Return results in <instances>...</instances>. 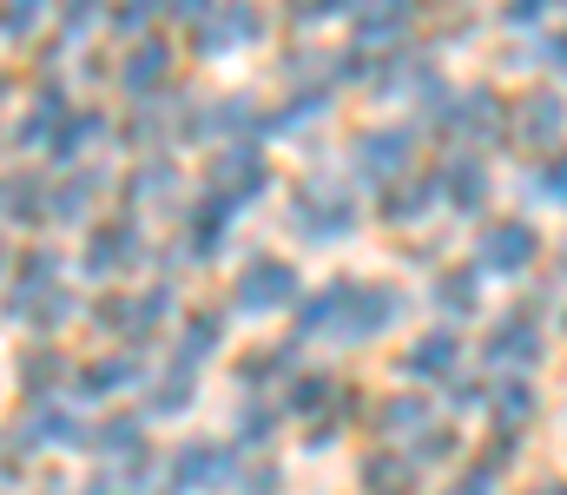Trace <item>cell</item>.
<instances>
[{"instance_id":"15","label":"cell","mask_w":567,"mask_h":495,"mask_svg":"<svg viewBox=\"0 0 567 495\" xmlns=\"http://www.w3.org/2000/svg\"><path fill=\"white\" fill-rule=\"evenodd\" d=\"M231 225H238V205H225L218 192H205V198L185 212V231H178L185 258H218V251L231 245Z\"/></svg>"},{"instance_id":"2","label":"cell","mask_w":567,"mask_h":495,"mask_svg":"<svg viewBox=\"0 0 567 495\" xmlns=\"http://www.w3.org/2000/svg\"><path fill=\"white\" fill-rule=\"evenodd\" d=\"M284 225H290L303 245H343V238H357L363 205H357V192L337 185V178H303V185H290V198H284Z\"/></svg>"},{"instance_id":"10","label":"cell","mask_w":567,"mask_h":495,"mask_svg":"<svg viewBox=\"0 0 567 495\" xmlns=\"http://www.w3.org/2000/svg\"><path fill=\"white\" fill-rule=\"evenodd\" d=\"M488 363L495 370H515V377H528L542 357H548V324L535 318V311H508V318H495V330H488Z\"/></svg>"},{"instance_id":"34","label":"cell","mask_w":567,"mask_h":495,"mask_svg":"<svg viewBox=\"0 0 567 495\" xmlns=\"http://www.w3.org/2000/svg\"><path fill=\"white\" fill-rule=\"evenodd\" d=\"M172 172H178V165L165 159V153H152V159L133 172V185H126V192H133L140 205H158V198H172Z\"/></svg>"},{"instance_id":"39","label":"cell","mask_w":567,"mask_h":495,"mask_svg":"<svg viewBox=\"0 0 567 495\" xmlns=\"http://www.w3.org/2000/svg\"><path fill=\"white\" fill-rule=\"evenodd\" d=\"M152 13H158V0H120V7H113V27L140 40L145 27H152Z\"/></svg>"},{"instance_id":"5","label":"cell","mask_w":567,"mask_h":495,"mask_svg":"<svg viewBox=\"0 0 567 495\" xmlns=\"http://www.w3.org/2000/svg\"><path fill=\"white\" fill-rule=\"evenodd\" d=\"M172 318V285H113L100 305H93V324L106 330V337H120V343H145L152 330Z\"/></svg>"},{"instance_id":"31","label":"cell","mask_w":567,"mask_h":495,"mask_svg":"<svg viewBox=\"0 0 567 495\" xmlns=\"http://www.w3.org/2000/svg\"><path fill=\"white\" fill-rule=\"evenodd\" d=\"M100 133H106V120H100L93 106H73V113H66V126L53 133V146H47V153H53V159H80Z\"/></svg>"},{"instance_id":"19","label":"cell","mask_w":567,"mask_h":495,"mask_svg":"<svg viewBox=\"0 0 567 495\" xmlns=\"http://www.w3.org/2000/svg\"><path fill=\"white\" fill-rule=\"evenodd\" d=\"M435 192H442V205H449V212H462V218H468V212H482V205H488L495 178H488V165L475 159V153H455V159L435 172Z\"/></svg>"},{"instance_id":"7","label":"cell","mask_w":567,"mask_h":495,"mask_svg":"<svg viewBox=\"0 0 567 495\" xmlns=\"http://www.w3.org/2000/svg\"><path fill=\"white\" fill-rule=\"evenodd\" d=\"M535 258H542V231L528 218H495L475 238V271L482 278H528Z\"/></svg>"},{"instance_id":"4","label":"cell","mask_w":567,"mask_h":495,"mask_svg":"<svg viewBox=\"0 0 567 495\" xmlns=\"http://www.w3.org/2000/svg\"><path fill=\"white\" fill-rule=\"evenodd\" d=\"M297 298H303V278H297V265L278 258V251L245 258L238 278H231V311H238V318H278Z\"/></svg>"},{"instance_id":"28","label":"cell","mask_w":567,"mask_h":495,"mask_svg":"<svg viewBox=\"0 0 567 495\" xmlns=\"http://www.w3.org/2000/svg\"><path fill=\"white\" fill-rule=\"evenodd\" d=\"M435 311L442 318H475L482 311V271L475 265H449V271H435Z\"/></svg>"},{"instance_id":"20","label":"cell","mask_w":567,"mask_h":495,"mask_svg":"<svg viewBox=\"0 0 567 495\" xmlns=\"http://www.w3.org/2000/svg\"><path fill=\"white\" fill-rule=\"evenodd\" d=\"M442 205V192H435V178H423V172H403V178H390L383 185V225H396V231H410V225H423L429 212Z\"/></svg>"},{"instance_id":"17","label":"cell","mask_w":567,"mask_h":495,"mask_svg":"<svg viewBox=\"0 0 567 495\" xmlns=\"http://www.w3.org/2000/svg\"><path fill=\"white\" fill-rule=\"evenodd\" d=\"M370 423H377V443L410 450L429 423H435V403H429L423 390H396V396H383V403H377V416H370Z\"/></svg>"},{"instance_id":"23","label":"cell","mask_w":567,"mask_h":495,"mask_svg":"<svg viewBox=\"0 0 567 495\" xmlns=\"http://www.w3.org/2000/svg\"><path fill=\"white\" fill-rule=\"evenodd\" d=\"M225 330H231V311H225V305H198V311H185V324H178V357L205 370V363L225 350Z\"/></svg>"},{"instance_id":"14","label":"cell","mask_w":567,"mask_h":495,"mask_svg":"<svg viewBox=\"0 0 567 495\" xmlns=\"http://www.w3.org/2000/svg\"><path fill=\"white\" fill-rule=\"evenodd\" d=\"M100 192H106V172H93V165H80L66 178H47V218L53 225H93Z\"/></svg>"},{"instance_id":"40","label":"cell","mask_w":567,"mask_h":495,"mask_svg":"<svg viewBox=\"0 0 567 495\" xmlns=\"http://www.w3.org/2000/svg\"><path fill=\"white\" fill-rule=\"evenodd\" d=\"M290 13H297L303 27H317V20H337V13H357V0H290Z\"/></svg>"},{"instance_id":"44","label":"cell","mask_w":567,"mask_h":495,"mask_svg":"<svg viewBox=\"0 0 567 495\" xmlns=\"http://www.w3.org/2000/svg\"><path fill=\"white\" fill-rule=\"evenodd\" d=\"M528 495H567V483H561V476H548V483H535Z\"/></svg>"},{"instance_id":"25","label":"cell","mask_w":567,"mask_h":495,"mask_svg":"<svg viewBox=\"0 0 567 495\" xmlns=\"http://www.w3.org/2000/svg\"><path fill=\"white\" fill-rule=\"evenodd\" d=\"M290 363H297V350H290V343H258V350H245V357H238V390H245V396L284 390V383L297 377Z\"/></svg>"},{"instance_id":"36","label":"cell","mask_w":567,"mask_h":495,"mask_svg":"<svg viewBox=\"0 0 567 495\" xmlns=\"http://www.w3.org/2000/svg\"><path fill=\"white\" fill-rule=\"evenodd\" d=\"M535 198H548V205H567V153L555 146L548 159L535 165Z\"/></svg>"},{"instance_id":"30","label":"cell","mask_w":567,"mask_h":495,"mask_svg":"<svg viewBox=\"0 0 567 495\" xmlns=\"http://www.w3.org/2000/svg\"><path fill=\"white\" fill-rule=\"evenodd\" d=\"M278 430H284V403H271V396H245L231 410V443L238 450H265Z\"/></svg>"},{"instance_id":"18","label":"cell","mask_w":567,"mask_h":495,"mask_svg":"<svg viewBox=\"0 0 567 495\" xmlns=\"http://www.w3.org/2000/svg\"><path fill=\"white\" fill-rule=\"evenodd\" d=\"M165 80H172V47L158 33H140L126 47V60H120V86L133 100H152V93H165Z\"/></svg>"},{"instance_id":"41","label":"cell","mask_w":567,"mask_h":495,"mask_svg":"<svg viewBox=\"0 0 567 495\" xmlns=\"http://www.w3.org/2000/svg\"><path fill=\"white\" fill-rule=\"evenodd\" d=\"M93 13H100V0H60V27H66V33H86Z\"/></svg>"},{"instance_id":"45","label":"cell","mask_w":567,"mask_h":495,"mask_svg":"<svg viewBox=\"0 0 567 495\" xmlns=\"http://www.w3.org/2000/svg\"><path fill=\"white\" fill-rule=\"evenodd\" d=\"M561 271H567V258H561Z\"/></svg>"},{"instance_id":"26","label":"cell","mask_w":567,"mask_h":495,"mask_svg":"<svg viewBox=\"0 0 567 495\" xmlns=\"http://www.w3.org/2000/svg\"><path fill=\"white\" fill-rule=\"evenodd\" d=\"M0 225H20V231L47 225V178L7 172V178H0Z\"/></svg>"},{"instance_id":"24","label":"cell","mask_w":567,"mask_h":495,"mask_svg":"<svg viewBox=\"0 0 567 495\" xmlns=\"http://www.w3.org/2000/svg\"><path fill=\"white\" fill-rule=\"evenodd\" d=\"M192 403H198V363L172 357L158 377H145V410H152V416H178V410H192Z\"/></svg>"},{"instance_id":"13","label":"cell","mask_w":567,"mask_h":495,"mask_svg":"<svg viewBox=\"0 0 567 495\" xmlns=\"http://www.w3.org/2000/svg\"><path fill=\"white\" fill-rule=\"evenodd\" d=\"M73 390H80V396H93V403H106V396L145 390V370H140V357H133V350H106V357L73 363Z\"/></svg>"},{"instance_id":"9","label":"cell","mask_w":567,"mask_h":495,"mask_svg":"<svg viewBox=\"0 0 567 495\" xmlns=\"http://www.w3.org/2000/svg\"><path fill=\"white\" fill-rule=\"evenodd\" d=\"M205 192H218L225 205H238V212H245L251 198H265V192H271V159H265L258 146H245V140H238V146H218L212 165H205Z\"/></svg>"},{"instance_id":"38","label":"cell","mask_w":567,"mask_h":495,"mask_svg":"<svg viewBox=\"0 0 567 495\" xmlns=\"http://www.w3.org/2000/svg\"><path fill=\"white\" fill-rule=\"evenodd\" d=\"M284 489V470L278 463H245V470H238V489L231 495H278Z\"/></svg>"},{"instance_id":"3","label":"cell","mask_w":567,"mask_h":495,"mask_svg":"<svg viewBox=\"0 0 567 495\" xmlns=\"http://www.w3.org/2000/svg\"><path fill=\"white\" fill-rule=\"evenodd\" d=\"M238 470H245L238 443H225V436H192V443L172 450L165 489L172 495H231L238 489Z\"/></svg>"},{"instance_id":"11","label":"cell","mask_w":567,"mask_h":495,"mask_svg":"<svg viewBox=\"0 0 567 495\" xmlns=\"http://www.w3.org/2000/svg\"><path fill=\"white\" fill-rule=\"evenodd\" d=\"M508 133L522 140V146H561V133H567V106H561V93H548V86H528L515 106H508Z\"/></svg>"},{"instance_id":"27","label":"cell","mask_w":567,"mask_h":495,"mask_svg":"<svg viewBox=\"0 0 567 495\" xmlns=\"http://www.w3.org/2000/svg\"><path fill=\"white\" fill-rule=\"evenodd\" d=\"M416 463L403 456V450H390V443H377L370 456H363V495H416Z\"/></svg>"},{"instance_id":"35","label":"cell","mask_w":567,"mask_h":495,"mask_svg":"<svg viewBox=\"0 0 567 495\" xmlns=\"http://www.w3.org/2000/svg\"><path fill=\"white\" fill-rule=\"evenodd\" d=\"M442 495H502V470L495 463H462Z\"/></svg>"},{"instance_id":"21","label":"cell","mask_w":567,"mask_h":495,"mask_svg":"<svg viewBox=\"0 0 567 495\" xmlns=\"http://www.w3.org/2000/svg\"><path fill=\"white\" fill-rule=\"evenodd\" d=\"M423 20V0H357V40L363 47H396L410 27Z\"/></svg>"},{"instance_id":"33","label":"cell","mask_w":567,"mask_h":495,"mask_svg":"<svg viewBox=\"0 0 567 495\" xmlns=\"http://www.w3.org/2000/svg\"><path fill=\"white\" fill-rule=\"evenodd\" d=\"M53 0H0V40H33Z\"/></svg>"},{"instance_id":"6","label":"cell","mask_w":567,"mask_h":495,"mask_svg":"<svg viewBox=\"0 0 567 495\" xmlns=\"http://www.w3.org/2000/svg\"><path fill=\"white\" fill-rule=\"evenodd\" d=\"M145 258V231L140 218H93L86 245H80V271L93 285H126V271Z\"/></svg>"},{"instance_id":"42","label":"cell","mask_w":567,"mask_h":495,"mask_svg":"<svg viewBox=\"0 0 567 495\" xmlns=\"http://www.w3.org/2000/svg\"><path fill=\"white\" fill-rule=\"evenodd\" d=\"M542 60H548V66H555V73L567 80V27H555V33H548V47H542Z\"/></svg>"},{"instance_id":"43","label":"cell","mask_w":567,"mask_h":495,"mask_svg":"<svg viewBox=\"0 0 567 495\" xmlns=\"http://www.w3.org/2000/svg\"><path fill=\"white\" fill-rule=\"evenodd\" d=\"M172 7V20H185V27H198L205 13H212V0H165Z\"/></svg>"},{"instance_id":"1","label":"cell","mask_w":567,"mask_h":495,"mask_svg":"<svg viewBox=\"0 0 567 495\" xmlns=\"http://www.w3.org/2000/svg\"><path fill=\"white\" fill-rule=\"evenodd\" d=\"M410 318V298L377 278H337L310 298H297V337L310 343H377Z\"/></svg>"},{"instance_id":"8","label":"cell","mask_w":567,"mask_h":495,"mask_svg":"<svg viewBox=\"0 0 567 495\" xmlns=\"http://www.w3.org/2000/svg\"><path fill=\"white\" fill-rule=\"evenodd\" d=\"M350 172L363 185H390V178L416 172V126H363L350 140Z\"/></svg>"},{"instance_id":"22","label":"cell","mask_w":567,"mask_h":495,"mask_svg":"<svg viewBox=\"0 0 567 495\" xmlns=\"http://www.w3.org/2000/svg\"><path fill=\"white\" fill-rule=\"evenodd\" d=\"M535 410H542L535 383L515 377V370H495V383H488V423H495V430H528Z\"/></svg>"},{"instance_id":"12","label":"cell","mask_w":567,"mask_h":495,"mask_svg":"<svg viewBox=\"0 0 567 495\" xmlns=\"http://www.w3.org/2000/svg\"><path fill=\"white\" fill-rule=\"evenodd\" d=\"M455 370H462V337L449 324H435V330H423V337H410L403 343V377L410 383H455Z\"/></svg>"},{"instance_id":"16","label":"cell","mask_w":567,"mask_h":495,"mask_svg":"<svg viewBox=\"0 0 567 495\" xmlns=\"http://www.w3.org/2000/svg\"><path fill=\"white\" fill-rule=\"evenodd\" d=\"M13 383H20L27 403H47L60 383H73V363H66V350H60L53 337H33V343L20 350V363H13Z\"/></svg>"},{"instance_id":"37","label":"cell","mask_w":567,"mask_h":495,"mask_svg":"<svg viewBox=\"0 0 567 495\" xmlns=\"http://www.w3.org/2000/svg\"><path fill=\"white\" fill-rule=\"evenodd\" d=\"M561 7L567 0H502V20H508V27H548Z\"/></svg>"},{"instance_id":"29","label":"cell","mask_w":567,"mask_h":495,"mask_svg":"<svg viewBox=\"0 0 567 495\" xmlns=\"http://www.w3.org/2000/svg\"><path fill=\"white\" fill-rule=\"evenodd\" d=\"M93 450H100L113 470H126V463L140 470L145 456H152V443H145V423H140V416H113V423H100V430H93Z\"/></svg>"},{"instance_id":"32","label":"cell","mask_w":567,"mask_h":495,"mask_svg":"<svg viewBox=\"0 0 567 495\" xmlns=\"http://www.w3.org/2000/svg\"><path fill=\"white\" fill-rule=\"evenodd\" d=\"M403 456H410L416 470H435V463H455V456H462V436H455L449 423H429V430L416 436V443H410V450H403Z\"/></svg>"}]
</instances>
